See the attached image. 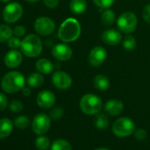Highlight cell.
<instances>
[{
	"instance_id": "obj_1",
	"label": "cell",
	"mask_w": 150,
	"mask_h": 150,
	"mask_svg": "<svg viewBox=\"0 0 150 150\" xmlns=\"http://www.w3.org/2000/svg\"><path fill=\"white\" fill-rule=\"evenodd\" d=\"M81 33L80 22L74 18L66 19L58 29V38L64 42H71L76 41Z\"/></svg>"
},
{
	"instance_id": "obj_2",
	"label": "cell",
	"mask_w": 150,
	"mask_h": 150,
	"mask_svg": "<svg viewBox=\"0 0 150 150\" xmlns=\"http://www.w3.org/2000/svg\"><path fill=\"white\" fill-rule=\"evenodd\" d=\"M25 77L19 71H9L3 77L1 81L2 89L8 94H14L21 90L25 87Z\"/></svg>"
},
{
	"instance_id": "obj_3",
	"label": "cell",
	"mask_w": 150,
	"mask_h": 150,
	"mask_svg": "<svg viewBox=\"0 0 150 150\" xmlns=\"http://www.w3.org/2000/svg\"><path fill=\"white\" fill-rule=\"evenodd\" d=\"M21 49L25 56L28 57H36L42 53V42L38 35L30 34L25 36L21 41Z\"/></svg>"
},
{
	"instance_id": "obj_4",
	"label": "cell",
	"mask_w": 150,
	"mask_h": 150,
	"mask_svg": "<svg viewBox=\"0 0 150 150\" xmlns=\"http://www.w3.org/2000/svg\"><path fill=\"white\" fill-rule=\"evenodd\" d=\"M80 107L83 113L87 115H96L103 108V103L100 97L93 94L83 96L80 102Z\"/></svg>"
},
{
	"instance_id": "obj_5",
	"label": "cell",
	"mask_w": 150,
	"mask_h": 150,
	"mask_svg": "<svg viewBox=\"0 0 150 150\" xmlns=\"http://www.w3.org/2000/svg\"><path fill=\"white\" fill-rule=\"evenodd\" d=\"M135 131V124L129 117H120L112 125V132L118 137H127Z\"/></svg>"
},
{
	"instance_id": "obj_6",
	"label": "cell",
	"mask_w": 150,
	"mask_h": 150,
	"mask_svg": "<svg viewBox=\"0 0 150 150\" xmlns=\"http://www.w3.org/2000/svg\"><path fill=\"white\" fill-rule=\"evenodd\" d=\"M138 24L137 16L132 12H125L122 13L117 21L118 29L125 34H131L134 32Z\"/></svg>"
},
{
	"instance_id": "obj_7",
	"label": "cell",
	"mask_w": 150,
	"mask_h": 150,
	"mask_svg": "<svg viewBox=\"0 0 150 150\" xmlns=\"http://www.w3.org/2000/svg\"><path fill=\"white\" fill-rule=\"evenodd\" d=\"M23 14L22 6L17 2L8 4L3 10V19L7 23L17 22Z\"/></svg>"
},
{
	"instance_id": "obj_8",
	"label": "cell",
	"mask_w": 150,
	"mask_h": 150,
	"mask_svg": "<svg viewBox=\"0 0 150 150\" xmlns=\"http://www.w3.org/2000/svg\"><path fill=\"white\" fill-rule=\"evenodd\" d=\"M50 127V117L44 113L37 114L32 122V129L35 134L42 135L46 133Z\"/></svg>"
},
{
	"instance_id": "obj_9",
	"label": "cell",
	"mask_w": 150,
	"mask_h": 150,
	"mask_svg": "<svg viewBox=\"0 0 150 150\" xmlns=\"http://www.w3.org/2000/svg\"><path fill=\"white\" fill-rule=\"evenodd\" d=\"M56 28L54 21L49 17H39L35 22V30L41 35H50Z\"/></svg>"
},
{
	"instance_id": "obj_10",
	"label": "cell",
	"mask_w": 150,
	"mask_h": 150,
	"mask_svg": "<svg viewBox=\"0 0 150 150\" xmlns=\"http://www.w3.org/2000/svg\"><path fill=\"white\" fill-rule=\"evenodd\" d=\"M107 58V51L102 46H96L93 48L88 57V60L90 65L98 67L102 65Z\"/></svg>"
},
{
	"instance_id": "obj_11",
	"label": "cell",
	"mask_w": 150,
	"mask_h": 150,
	"mask_svg": "<svg viewBox=\"0 0 150 150\" xmlns=\"http://www.w3.org/2000/svg\"><path fill=\"white\" fill-rule=\"evenodd\" d=\"M53 85L62 90L68 89L72 84V80L70 75L62 71H57L52 75Z\"/></svg>"
},
{
	"instance_id": "obj_12",
	"label": "cell",
	"mask_w": 150,
	"mask_h": 150,
	"mask_svg": "<svg viewBox=\"0 0 150 150\" xmlns=\"http://www.w3.org/2000/svg\"><path fill=\"white\" fill-rule=\"evenodd\" d=\"M52 56L60 61H67L71 59L72 56V50L70 46L64 43H58L56 44L52 48Z\"/></svg>"
},
{
	"instance_id": "obj_13",
	"label": "cell",
	"mask_w": 150,
	"mask_h": 150,
	"mask_svg": "<svg viewBox=\"0 0 150 150\" xmlns=\"http://www.w3.org/2000/svg\"><path fill=\"white\" fill-rule=\"evenodd\" d=\"M56 102L55 95L49 90H43L40 92L36 97L37 105L42 109H50L51 108Z\"/></svg>"
},
{
	"instance_id": "obj_14",
	"label": "cell",
	"mask_w": 150,
	"mask_h": 150,
	"mask_svg": "<svg viewBox=\"0 0 150 150\" xmlns=\"http://www.w3.org/2000/svg\"><path fill=\"white\" fill-rule=\"evenodd\" d=\"M22 60H23L22 54L17 50H9L6 54L5 58H4L5 64L9 68H17V67H19L21 64Z\"/></svg>"
},
{
	"instance_id": "obj_15",
	"label": "cell",
	"mask_w": 150,
	"mask_h": 150,
	"mask_svg": "<svg viewBox=\"0 0 150 150\" xmlns=\"http://www.w3.org/2000/svg\"><path fill=\"white\" fill-rule=\"evenodd\" d=\"M102 40L104 43L110 46H114L120 43V42L122 41V36L119 31L113 28H110L105 30L102 34Z\"/></svg>"
},
{
	"instance_id": "obj_16",
	"label": "cell",
	"mask_w": 150,
	"mask_h": 150,
	"mask_svg": "<svg viewBox=\"0 0 150 150\" xmlns=\"http://www.w3.org/2000/svg\"><path fill=\"white\" fill-rule=\"evenodd\" d=\"M124 110V104L117 99H110L104 104V110L110 116H117Z\"/></svg>"
},
{
	"instance_id": "obj_17",
	"label": "cell",
	"mask_w": 150,
	"mask_h": 150,
	"mask_svg": "<svg viewBox=\"0 0 150 150\" xmlns=\"http://www.w3.org/2000/svg\"><path fill=\"white\" fill-rule=\"evenodd\" d=\"M13 129V123L9 118L4 117L0 119V139L10 136Z\"/></svg>"
},
{
	"instance_id": "obj_18",
	"label": "cell",
	"mask_w": 150,
	"mask_h": 150,
	"mask_svg": "<svg viewBox=\"0 0 150 150\" xmlns=\"http://www.w3.org/2000/svg\"><path fill=\"white\" fill-rule=\"evenodd\" d=\"M35 68L42 74H50L54 70V64L47 58H41L35 63Z\"/></svg>"
},
{
	"instance_id": "obj_19",
	"label": "cell",
	"mask_w": 150,
	"mask_h": 150,
	"mask_svg": "<svg viewBox=\"0 0 150 150\" xmlns=\"http://www.w3.org/2000/svg\"><path fill=\"white\" fill-rule=\"evenodd\" d=\"M44 83V78L41 72H33L27 78V84L34 88H41Z\"/></svg>"
},
{
	"instance_id": "obj_20",
	"label": "cell",
	"mask_w": 150,
	"mask_h": 150,
	"mask_svg": "<svg viewBox=\"0 0 150 150\" xmlns=\"http://www.w3.org/2000/svg\"><path fill=\"white\" fill-rule=\"evenodd\" d=\"M93 84L94 87L100 91H105L110 88V81L108 77H106L105 75L103 74H98L96 76H95L93 80Z\"/></svg>"
},
{
	"instance_id": "obj_21",
	"label": "cell",
	"mask_w": 150,
	"mask_h": 150,
	"mask_svg": "<svg viewBox=\"0 0 150 150\" xmlns=\"http://www.w3.org/2000/svg\"><path fill=\"white\" fill-rule=\"evenodd\" d=\"M88 4L86 0H71L69 7L75 14H81L87 10Z\"/></svg>"
},
{
	"instance_id": "obj_22",
	"label": "cell",
	"mask_w": 150,
	"mask_h": 150,
	"mask_svg": "<svg viewBox=\"0 0 150 150\" xmlns=\"http://www.w3.org/2000/svg\"><path fill=\"white\" fill-rule=\"evenodd\" d=\"M115 13L110 9H104L101 15V21L106 27H110L115 22Z\"/></svg>"
},
{
	"instance_id": "obj_23",
	"label": "cell",
	"mask_w": 150,
	"mask_h": 150,
	"mask_svg": "<svg viewBox=\"0 0 150 150\" xmlns=\"http://www.w3.org/2000/svg\"><path fill=\"white\" fill-rule=\"evenodd\" d=\"M94 124L99 130H105L109 126V119L104 114L97 113L94 118Z\"/></svg>"
},
{
	"instance_id": "obj_24",
	"label": "cell",
	"mask_w": 150,
	"mask_h": 150,
	"mask_svg": "<svg viewBox=\"0 0 150 150\" xmlns=\"http://www.w3.org/2000/svg\"><path fill=\"white\" fill-rule=\"evenodd\" d=\"M51 150H72L71 144L62 139H57L53 141V143L50 146Z\"/></svg>"
},
{
	"instance_id": "obj_25",
	"label": "cell",
	"mask_w": 150,
	"mask_h": 150,
	"mask_svg": "<svg viewBox=\"0 0 150 150\" xmlns=\"http://www.w3.org/2000/svg\"><path fill=\"white\" fill-rule=\"evenodd\" d=\"M13 35V31L8 25H0V42H8Z\"/></svg>"
},
{
	"instance_id": "obj_26",
	"label": "cell",
	"mask_w": 150,
	"mask_h": 150,
	"mask_svg": "<svg viewBox=\"0 0 150 150\" xmlns=\"http://www.w3.org/2000/svg\"><path fill=\"white\" fill-rule=\"evenodd\" d=\"M122 45L124 49L126 50L127 51H132L136 47V40L132 35H128L125 36L124 39L122 40Z\"/></svg>"
},
{
	"instance_id": "obj_27",
	"label": "cell",
	"mask_w": 150,
	"mask_h": 150,
	"mask_svg": "<svg viewBox=\"0 0 150 150\" xmlns=\"http://www.w3.org/2000/svg\"><path fill=\"white\" fill-rule=\"evenodd\" d=\"M35 146L39 150H47L50 146V139L46 136H40L35 139Z\"/></svg>"
},
{
	"instance_id": "obj_28",
	"label": "cell",
	"mask_w": 150,
	"mask_h": 150,
	"mask_svg": "<svg viewBox=\"0 0 150 150\" xmlns=\"http://www.w3.org/2000/svg\"><path fill=\"white\" fill-rule=\"evenodd\" d=\"M14 125L17 127V128H20V129H26L29 124H30V120L29 118L27 117V116H20L18 117L15 118L14 120Z\"/></svg>"
},
{
	"instance_id": "obj_29",
	"label": "cell",
	"mask_w": 150,
	"mask_h": 150,
	"mask_svg": "<svg viewBox=\"0 0 150 150\" xmlns=\"http://www.w3.org/2000/svg\"><path fill=\"white\" fill-rule=\"evenodd\" d=\"M64 114V110L62 107L60 106H57V107H54L50 112V117L54 119V120H57V119H60Z\"/></svg>"
},
{
	"instance_id": "obj_30",
	"label": "cell",
	"mask_w": 150,
	"mask_h": 150,
	"mask_svg": "<svg viewBox=\"0 0 150 150\" xmlns=\"http://www.w3.org/2000/svg\"><path fill=\"white\" fill-rule=\"evenodd\" d=\"M92 1L102 9H108L110 8L115 2V0H92Z\"/></svg>"
},
{
	"instance_id": "obj_31",
	"label": "cell",
	"mask_w": 150,
	"mask_h": 150,
	"mask_svg": "<svg viewBox=\"0 0 150 150\" xmlns=\"http://www.w3.org/2000/svg\"><path fill=\"white\" fill-rule=\"evenodd\" d=\"M7 44H8V47L11 49V50H17L18 48H21V40L20 39V37H11L8 42H7Z\"/></svg>"
},
{
	"instance_id": "obj_32",
	"label": "cell",
	"mask_w": 150,
	"mask_h": 150,
	"mask_svg": "<svg viewBox=\"0 0 150 150\" xmlns=\"http://www.w3.org/2000/svg\"><path fill=\"white\" fill-rule=\"evenodd\" d=\"M10 110L14 112V113H19L21 112L22 110H23V103L21 102V101H18V100H14L11 103H10Z\"/></svg>"
},
{
	"instance_id": "obj_33",
	"label": "cell",
	"mask_w": 150,
	"mask_h": 150,
	"mask_svg": "<svg viewBox=\"0 0 150 150\" xmlns=\"http://www.w3.org/2000/svg\"><path fill=\"white\" fill-rule=\"evenodd\" d=\"M146 135H147V133L145 129L139 128V129H137L136 131H134V136L138 140H144L146 138Z\"/></svg>"
},
{
	"instance_id": "obj_34",
	"label": "cell",
	"mask_w": 150,
	"mask_h": 150,
	"mask_svg": "<svg viewBox=\"0 0 150 150\" xmlns=\"http://www.w3.org/2000/svg\"><path fill=\"white\" fill-rule=\"evenodd\" d=\"M13 35L17 37H21V36H24L25 34H26V28L21 26V25H19V26H16L13 29Z\"/></svg>"
},
{
	"instance_id": "obj_35",
	"label": "cell",
	"mask_w": 150,
	"mask_h": 150,
	"mask_svg": "<svg viewBox=\"0 0 150 150\" xmlns=\"http://www.w3.org/2000/svg\"><path fill=\"white\" fill-rule=\"evenodd\" d=\"M8 106V100L7 97L0 92V111H2L4 110H6Z\"/></svg>"
},
{
	"instance_id": "obj_36",
	"label": "cell",
	"mask_w": 150,
	"mask_h": 150,
	"mask_svg": "<svg viewBox=\"0 0 150 150\" xmlns=\"http://www.w3.org/2000/svg\"><path fill=\"white\" fill-rule=\"evenodd\" d=\"M142 16L144 21L150 24V5H147L144 7L143 11H142Z\"/></svg>"
},
{
	"instance_id": "obj_37",
	"label": "cell",
	"mask_w": 150,
	"mask_h": 150,
	"mask_svg": "<svg viewBox=\"0 0 150 150\" xmlns=\"http://www.w3.org/2000/svg\"><path fill=\"white\" fill-rule=\"evenodd\" d=\"M43 3L48 8L54 9L58 6L59 0H43Z\"/></svg>"
},
{
	"instance_id": "obj_38",
	"label": "cell",
	"mask_w": 150,
	"mask_h": 150,
	"mask_svg": "<svg viewBox=\"0 0 150 150\" xmlns=\"http://www.w3.org/2000/svg\"><path fill=\"white\" fill-rule=\"evenodd\" d=\"M21 91H22V94H23V96H29L30 95H31V89L28 88V87H24L22 89H21Z\"/></svg>"
},
{
	"instance_id": "obj_39",
	"label": "cell",
	"mask_w": 150,
	"mask_h": 150,
	"mask_svg": "<svg viewBox=\"0 0 150 150\" xmlns=\"http://www.w3.org/2000/svg\"><path fill=\"white\" fill-rule=\"evenodd\" d=\"M26 1H28L29 3H36V2L39 1V0H26Z\"/></svg>"
},
{
	"instance_id": "obj_40",
	"label": "cell",
	"mask_w": 150,
	"mask_h": 150,
	"mask_svg": "<svg viewBox=\"0 0 150 150\" xmlns=\"http://www.w3.org/2000/svg\"><path fill=\"white\" fill-rule=\"evenodd\" d=\"M95 150H110V149H108V148H106V147H100V148H96V149H95Z\"/></svg>"
},
{
	"instance_id": "obj_41",
	"label": "cell",
	"mask_w": 150,
	"mask_h": 150,
	"mask_svg": "<svg viewBox=\"0 0 150 150\" xmlns=\"http://www.w3.org/2000/svg\"><path fill=\"white\" fill-rule=\"evenodd\" d=\"M1 2H3V3H8V2H10L11 0H0Z\"/></svg>"
}]
</instances>
